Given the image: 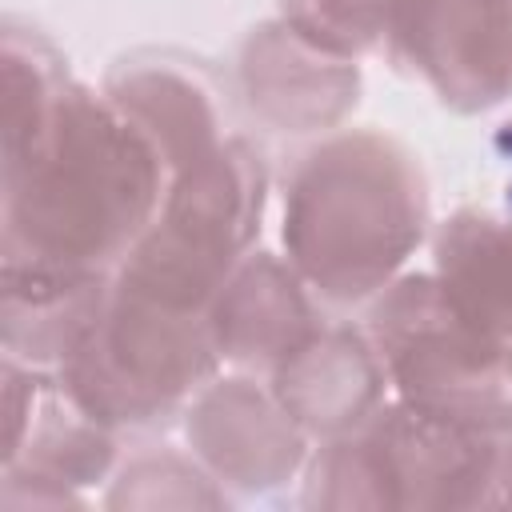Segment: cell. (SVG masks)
I'll return each instance as SVG.
<instances>
[{"label": "cell", "mask_w": 512, "mask_h": 512, "mask_svg": "<svg viewBox=\"0 0 512 512\" xmlns=\"http://www.w3.org/2000/svg\"><path fill=\"white\" fill-rule=\"evenodd\" d=\"M224 496L212 488V480L196 468L184 464L176 456H140L132 460L120 480L112 484V492L104 496V504L124 508H216Z\"/></svg>", "instance_id": "cell-16"}, {"label": "cell", "mask_w": 512, "mask_h": 512, "mask_svg": "<svg viewBox=\"0 0 512 512\" xmlns=\"http://www.w3.org/2000/svg\"><path fill=\"white\" fill-rule=\"evenodd\" d=\"M384 384L388 376L376 344H364L344 328H312L276 364V400L304 432L320 436H344L372 420Z\"/></svg>", "instance_id": "cell-11"}, {"label": "cell", "mask_w": 512, "mask_h": 512, "mask_svg": "<svg viewBox=\"0 0 512 512\" xmlns=\"http://www.w3.org/2000/svg\"><path fill=\"white\" fill-rule=\"evenodd\" d=\"M240 80L252 112L280 132H312L336 124L360 92L348 52L300 32L284 16L248 36Z\"/></svg>", "instance_id": "cell-9"}, {"label": "cell", "mask_w": 512, "mask_h": 512, "mask_svg": "<svg viewBox=\"0 0 512 512\" xmlns=\"http://www.w3.org/2000/svg\"><path fill=\"white\" fill-rule=\"evenodd\" d=\"M280 236L288 264L320 296L384 292L424 236L420 176L388 136H332L292 172Z\"/></svg>", "instance_id": "cell-2"}, {"label": "cell", "mask_w": 512, "mask_h": 512, "mask_svg": "<svg viewBox=\"0 0 512 512\" xmlns=\"http://www.w3.org/2000/svg\"><path fill=\"white\" fill-rule=\"evenodd\" d=\"M208 328L220 356L236 364H280L312 332V308L296 268H284L268 252L244 256L216 292Z\"/></svg>", "instance_id": "cell-12"}, {"label": "cell", "mask_w": 512, "mask_h": 512, "mask_svg": "<svg viewBox=\"0 0 512 512\" xmlns=\"http://www.w3.org/2000/svg\"><path fill=\"white\" fill-rule=\"evenodd\" d=\"M4 416V480L52 484L80 500L112 464V428L36 364L4 360Z\"/></svg>", "instance_id": "cell-8"}, {"label": "cell", "mask_w": 512, "mask_h": 512, "mask_svg": "<svg viewBox=\"0 0 512 512\" xmlns=\"http://www.w3.org/2000/svg\"><path fill=\"white\" fill-rule=\"evenodd\" d=\"M388 36L400 60L460 112L512 96V0H396Z\"/></svg>", "instance_id": "cell-7"}, {"label": "cell", "mask_w": 512, "mask_h": 512, "mask_svg": "<svg viewBox=\"0 0 512 512\" xmlns=\"http://www.w3.org/2000/svg\"><path fill=\"white\" fill-rule=\"evenodd\" d=\"M184 64L188 60L168 56L124 60L108 80V96L156 140L172 176L228 140L220 136V116L208 84L196 76V68Z\"/></svg>", "instance_id": "cell-14"}, {"label": "cell", "mask_w": 512, "mask_h": 512, "mask_svg": "<svg viewBox=\"0 0 512 512\" xmlns=\"http://www.w3.org/2000/svg\"><path fill=\"white\" fill-rule=\"evenodd\" d=\"M372 340L400 400L512 432V344L468 320L432 272L396 276L380 292Z\"/></svg>", "instance_id": "cell-4"}, {"label": "cell", "mask_w": 512, "mask_h": 512, "mask_svg": "<svg viewBox=\"0 0 512 512\" xmlns=\"http://www.w3.org/2000/svg\"><path fill=\"white\" fill-rule=\"evenodd\" d=\"M432 276L468 320L512 344V216L464 208L444 220Z\"/></svg>", "instance_id": "cell-15"}, {"label": "cell", "mask_w": 512, "mask_h": 512, "mask_svg": "<svg viewBox=\"0 0 512 512\" xmlns=\"http://www.w3.org/2000/svg\"><path fill=\"white\" fill-rule=\"evenodd\" d=\"M396 0H284V20L300 32L356 56L388 36Z\"/></svg>", "instance_id": "cell-17"}, {"label": "cell", "mask_w": 512, "mask_h": 512, "mask_svg": "<svg viewBox=\"0 0 512 512\" xmlns=\"http://www.w3.org/2000/svg\"><path fill=\"white\" fill-rule=\"evenodd\" d=\"M188 444L212 476L240 488H272L304 464V428L252 380H220L188 408Z\"/></svg>", "instance_id": "cell-10"}, {"label": "cell", "mask_w": 512, "mask_h": 512, "mask_svg": "<svg viewBox=\"0 0 512 512\" xmlns=\"http://www.w3.org/2000/svg\"><path fill=\"white\" fill-rule=\"evenodd\" d=\"M364 440L388 508H476L492 504L508 432L396 400L372 416Z\"/></svg>", "instance_id": "cell-6"}, {"label": "cell", "mask_w": 512, "mask_h": 512, "mask_svg": "<svg viewBox=\"0 0 512 512\" xmlns=\"http://www.w3.org/2000/svg\"><path fill=\"white\" fill-rule=\"evenodd\" d=\"M104 272L4 260V352L20 364H64L108 300Z\"/></svg>", "instance_id": "cell-13"}, {"label": "cell", "mask_w": 512, "mask_h": 512, "mask_svg": "<svg viewBox=\"0 0 512 512\" xmlns=\"http://www.w3.org/2000/svg\"><path fill=\"white\" fill-rule=\"evenodd\" d=\"M216 356L208 312H180L116 284L60 380L100 424H148L192 396Z\"/></svg>", "instance_id": "cell-5"}, {"label": "cell", "mask_w": 512, "mask_h": 512, "mask_svg": "<svg viewBox=\"0 0 512 512\" xmlns=\"http://www.w3.org/2000/svg\"><path fill=\"white\" fill-rule=\"evenodd\" d=\"M172 168L104 92L68 80L44 124L4 148V260L104 272L156 220Z\"/></svg>", "instance_id": "cell-1"}, {"label": "cell", "mask_w": 512, "mask_h": 512, "mask_svg": "<svg viewBox=\"0 0 512 512\" xmlns=\"http://www.w3.org/2000/svg\"><path fill=\"white\" fill-rule=\"evenodd\" d=\"M264 204V164L224 140L168 180L164 204L120 264V288L180 312H208L236 272Z\"/></svg>", "instance_id": "cell-3"}]
</instances>
